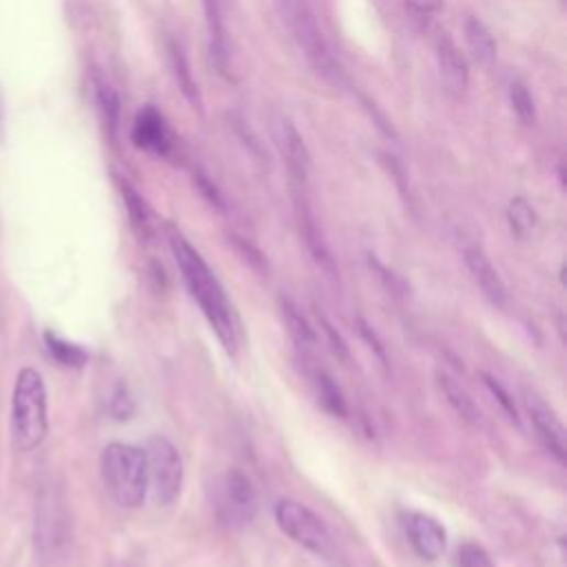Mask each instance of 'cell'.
<instances>
[{"instance_id": "obj_1", "label": "cell", "mask_w": 567, "mask_h": 567, "mask_svg": "<svg viewBox=\"0 0 567 567\" xmlns=\"http://www.w3.org/2000/svg\"><path fill=\"white\" fill-rule=\"evenodd\" d=\"M168 247L173 253V260L179 269L182 282L186 291L192 293L196 304L200 306L203 315L207 317L211 330L220 339L222 348L229 355L238 352L240 346V324L238 315L233 310V304L211 271V266L205 262V258L194 249V244L188 242L182 233L171 231L168 233Z\"/></svg>"}, {"instance_id": "obj_2", "label": "cell", "mask_w": 567, "mask_h": 567, "mask_svg": "<svg viewBox=\"0 0 567 567\" xmlns=\"http://www.w3.org/2000/svg\"><path fill=\"white\" fill-rule=\"evenodd\" d=\"M273 3L282 25L295 41L297 50L304 54L313 72L321 76L328 85L339 87L344 83L341 65L332 56L308 0H273Z\"/></svg>"}, {"instance_id": "obj_3", "label": "cell", "mask_w": 567, "mask_h": 567, "mask_svg": "<svg viewBox=\"0 0 567 567\" xmlns=\"http://www.w3.org/2000/svg\"><path fill=\"white\" fill-rule=\"evenodd\" d=\"M100 475L109 497L124 510H135L149 494L146 455L131 444L113 441L100 455Z\"/></svg>"}, {"instance_id": "obj_4", "label": "cell", "mask_w": 567, "mask_h": 567, "mask_svg": "<svg viewBox=\"0 0 567 567\" xmlns=\"http://www.w3.org/2000/svg\"><path fill=\"white\" fill-rule=\"evenodd\" d=\"M50 430L47 389L36 368H23L17 377L12 397V433L21 450H36Z\"/></svg>"}, {"instance_id": "obj_5", "label": "cell", "mask_w": 567, "mask_h": 567, "mask_svg": "<svg viewBox=\"0 0 567 567\" xmlns=\"http://www.w3.org/2000/svg\"><path fill=\"white\" fill-rule=\"evenodd\" d=\"M275 521H277V527L293 543L315 554L317 558L335 560L339 556V545L330 527L308 505L295 499H282L275 505Z\"/></svg>"}, {"instance_id": "obj_6", "label": "cell", "mask_w": 567, "mask_h": 567, "mask_svg": "<svg viewBox=\"0 0 567 567\" xmlns=\"http://www.w3.org/2000/svg\"><path fill=\"white\" fill-rule=\"evenodd\" d=\"M146 455L149 492L157 505H173L184 488V461L179 450L164 435H153L142 448Z\"/></svg>"}, {"instance_id": "obj_7", "label": "cell", "mask_w": 567, "mask_h": 567, "mask_svg": "<svg viewBox=\"0 0 567 567\" xmlns=\"http://www.w3.org/2000/svg\"><path fill=\"white\" fill-rule=\"evenodd\" d=\"M218 519L231 530H242L251 525L260 512L258 490L247 472L233 468L225 475L218 492Z\"/></svg>"}, {"instance_id": "obj_8", "label": "cell", "mask_w": 567, "mask_h": 567, "mask_svg": "<svg viewBox=\"0 0 567 567\" xmlns=\"http://www.w3.org/2000/svg\"><path fill=\"white\" fill-rule=\"evenodd\" d=\"M404 530L413 545V549L426 558L437 560L446 554L448 547V532L435 516L426 512H408L404 516Z\"/></svg>"}, {"instance_id": "obj_9", "label": "cell", "mask_w": 567, "mask_h": 567, "mask_svg": "<svg viewBox=\"0 0 567 567\" xmlns=\"http://www.w3.org/2000/svg\"><path fill=\"white\" fill-rule=\"evenodd\" d=\"M525 411L530 415V422L543 441L545 450L558 459L565 461V428L558 419V415L534 393H525Z\"/></svg>"}, {"instance_id": "obj_10", "label": "cell", "mask_w": 567, "mask_h": 567, "mask_svg": "<svg viewBox=\"0 0 567 567\" xmlns=\"http://www.w3.org/2000/svg\"><path fill=\"white\" fill-rule=\"evenodd\" d=\"M207 34H209V54L218 74L227 80H233V54L229 45V32L225 25L222 0H203Z\"/></svg>"}, {"instance_id": "obj_11", "label": "cell", "mask_w": 567, "mask_h": 567, "mask_svg": "<svg viewBox=\"0 0 567 567\" xmlns=\"http://www.w3.org/2000/svg\"><path fill=\"white\" fill-rule=\"evenodd\" d=\"M275 142L277 149L293 175V179L304 186L308 179V171H310V153L308 146L302 138V133L297 131V127L288 120V118H280L275 124Z\"/></svg>"}, {"instance_id": "obj_12", "label": "cell", "mask_w": 567, "mask_h": 567, "mask_svg": "<svg viewBox=\"0 0 567 567\" xmlns=\"http://www.w3.org/2000/svg\"><path fill=\"white\" fill-rule=\"evenodd\" d=\"M464 258H466V266H468L472 280L477 282V286L481 288L486 299L497 308H505L508 302H510L508 286L501 280L494 264L490 262V258L486 255V251L479 249V247H468Z\"/></svg>"}, {"instance_id": "obj_13", "label": "cell", "mask_w": 567, "mask_h": 567, "mask_svg": "<svg viewBox=\"0 0 567 567\" xmlns=\"http://www.w3.org/2000/svg\"><path fill=\"white\" fill-rule=\"evenodd\" d=\"M437 63H439V76L444 89L452 98H461L468 89L470 83V72H468V61L461 54V50L450 41L441 39L437 45Z\"/></svg>"}, {"instance_id": "obj_14", "label": "cell", "mask_w": 567, "mask_h": 567, "mask_svg": "<svg viewBox=\"0 0 567 567\" xmlns=\"http://www.w3.org/2000/svg\"><path fill=\"white\" fill-rule=\"evenodd\" d=\"M131 138L138 149H144L155 155H166L171 151V140L168 131L164 124V118L160 116L157 109L151 105L142 107L133 120V131Z\"/></svg>"}, {"instance_id": "obj_15", "label": "cell", "mask_w": 567, "mask_h": 567, "mask_svg": "<svg viewBox=\"0 0 567 567\" xmlns=\"http://www.w3.org/2000/svg\"><path fill=\"white\" fill-rule=\"evenodd\" d=\"M437 384L441 395L446 397L448 406L470 426H481L483 424V413L479 408V404L475 402V397L468 393V389L464 384H459L455 377L446 370H437Z\"/></svg>"}, {"instance_id": "obj_16", "label": "cell", "mask_w": 567, "mask_h": 567, "mask_svg": "<svg viewBox=\"0 0 567 567\" xmlns=\"http://www.w3.org/2000/svg\"><path fill=\"white\" fill-rule=\"evenodd\" d=\"M297 216H299V229H302V236H304V242H306V249L310 251L313 260L330 275H335V262L330 258V251L324 242V236L313 218V211L308 209V203L304 198H297Z\"/></svg>"}, {"instance_id": "obj_17", "label": "cell", "mask_w": 567, "mask_h": 567, "mask_svg": "<svg viewBox=\"0 0 567 567\" xmlns=\"http://www.w3.org/2000/svg\"><path fill=\"white\" fill-rule=\"evenodd\" d=\"M277 308H280V317L284 321L291 339L295 341V346L299 350H313L317 346V332L310 326V321L299 313V308L293 304V299L280 295Z\"/></svg>"}, {"instance_id": "obj_18", "label": "cell", "mask_w": 567, "mask_h": 567, "mask_svg": "<svg viewBox=\"0 0 567 567\" xmlns=\"http://www.w3.org/2000/svg\"><path fill=\"white\" fill-rule=\"evenodd\" d=\"M168 63H171V69H173V76H175V83H177L182 96L188 100V105H192L194 109L203 111L200 87H198V83L194 78L192 65H188L182 47L175 41H168Z\"/></svg>"}, {"instance_id": "obj_19", "label": "cell", "mask_w": 567, "mask_h": 567, "mask_svg": "<svg viewBox=\"0 0 567 567\" xmlns=\"http://www.w3.org/2000/svg\"><path fill=\"white\" fill-rule=\"evenodd\" d=\"M464 36H466V45L470 50L472 61L479 67L490 69L497 61V43H494L490 30L479 19H468L464 25Z\"/></svg>"}, {"instance_id": "obj_20", "label": "cell", "mask_w": 567, "mask_h": 567, "mask_svg": "<svg viewBox=\"0 0 567 567\" xmlns=\"http://www.w3.org/2000/svg\"><path fill=\"white\" fill-rule=\"evenodd\" d=\"M120 194H122V200H124V207H127L133 233L142 242H146L153 236V216H151L149 205L144 203V198L135 192V188L129 182H124V179H120Z\"/></svg>"}, {"instance_id": "obj_21", "label": "cell", "mask_w": 567, "mask_h": 567, "mask_svg": "<svg viewBox=\"0 0 567 567\" xmlns=\"http://www.w3.org/2000/svg\"><path fill=\"white\" fill-rule=\"evenodd\" d=\"M315 389H317L319 404H321V408L328 415H332L337 419H344L348 415L346 397H344L339 384L335 382V377L328 370H317V374H315Z\"/></svg>"}, {"instance_id": "obj_22", "label": "cell", "mask_w": 567, "mask_h": 567, "mask_svg": "<svg viewBox=\"0 0 567 567\" xmlns=\"http://www.w3.org/2000/svg\"><path fill=\"white\" fill-rule=\"evenodd\" d=\"M45 344H47V350L52 352V357L61 363V366H67V368H83L87 361H89V355L85 348L58 337L56 332L47 330L45 332Z\"/></svg>"}, {"instance_id": "obj_23", "label": "cell", "mask_w": 567, "mask_h": 567, "mask_svg": "<svg viewBox=\"0 0 567 567\" xmlns=\"http://www.w3.org/2000/svg\"><path fill=\"white\" fill-rule=\"evenodd\" d=\"M96 102H98V109L102 113L105 127L113 135L118 131V124H120V98H118L116 89L105 80H96Z\"/></svg>"}, {"instance_id": "obj_24", "label": "cell", "mask_w": 567, "mask_h": 567, "mask_svg": "<svg viewBox=\"0 0 567 567\" xmlns=\"http://www.w3.org/2000/svg\"><path fill=\"white\" fill-rule=\"evenodd\" d=\"M481 380H483L486 389L490 391V395L494 397V402L501 406V411H503V415L508 417V422H510L512 426H521L519 408H516V404H514L512 395L508 393V389H505L501 382H497L494 377H492V374H488V372H481Z\"/></svg>"}, {"instance_id": "obj_25", "label": "cell", "mask_w": 567, "mask_h": 567, "mask_svg": "<svg viewBox=\"0 0 567 567\" xmlns=\"http://www.w3.org/2000/svg\"><path fill=\"white\" fill-rule=\"evenodd\" d=\"M510 105L516 113V118L523 122V124H534L536 122V107H534V98L530 96V89L514 80L510 85Z\"/></svg>"}, {"instance_id": "obj_26", "label": "cell", "mask_w": 567, "mask_h": 567, "mask_svg": "<svg viewBox=\"0 0 567 567\" xmlns=\"http://www.w3.org/2000/svg\"><path fill=\"white\" fill-rule=\"evenodd\" d=\"M508 222L512 227V231L519 236V238H525L534 225H536V216H534V209L527 205V200L523 198H514L508 207Z\"/></svg>"}, {"instance_id": "obj_27", "label": "cell", "mask_w": 567, "mask_h": 567, "mask_svg": "<svg viewBox=\"0 0 567 567\" xmlns=\"http://www.w3.org/2000/svg\"><path fill=\"white\" fill-rule=\"evenodd\" d=\"M455 567H497V565L483 545L464 543L455 554Z\"/></svg>"}, {"instance_id": "obj_28", "label": "cell", "mask_w": 567, "mask_h": 567, "mask_svg": "<svg viewBox=\"0 0 567 567\" xmlns=\"http://www.w3.org/2000/svg\"><path fill=\"white\" fill-rule=\"evenodd\" d=\"M133 411H135V406H133V400H131V395H129L127 386H124V384H118V386H116V391H113V395H111L109 413L113 415V419H118V422H127V419H131Z\"/></svg>"}, {"instance_id": "obj_29", "label": "cell", "mask_w": 567, "mask_h": 567, "mask_svg": "<svg viewBox=\"0 0 567 567\" xmlns=\"http://www.w3.org/2000/svg\"><path fill=\"white\" fill-rule=\"evenodd\" d=\"M319 324H321V330H324V335H326V341H328L332 355H335L337 359H341V361H348V359H350V352H348L346 339L337 332V328H335L324 315H319Z\"/></svg>"}, {"instance_id": "obj_30", "label": "cell", "mask_w": 567, "mask_h": 567, "mask_svg": "<svg viewBox=\"0 0 567 567\" xmlns=\"http://www.w3.org/2000/svg\"><path fill=\"white\" fill-rule=\"evenodd\" d=\"M357 324H359V332H361L363 341L370 346V350L377 355V359H380L382 366L386 368V366H389V355H386V348H384L380 335H377V332L372 330V326H370L368 321H363V319H359Z\"/></svg>"}, {"instance_id": "obj_31", "label": "cell", "mask_w": 567, "mask_h": 567, "mask_svg": "<svg viewBox=\"0 0 567 567\" xmlns=\"http://www.w3.org/2000/svg\"><path fill=\"white\" fill-rule=\"evenodd\" d=\"M406 10L419 19H433L444 10V0H406Z\"/></svg>"}, {"instance_id": "obj_32", "label": "cell", "mask_w": 567, "mask_h": 567, "mask_svg": "<svg viewBox=\"0 0 567 567\" xmlns=\"http://www.w3.org/2000/svg\"><path fill=\"white\" fill-rule=\"evenodd\" d=\"M196 184H198V188L203 192V196H205L214 207L225 209V203H222V196H220V192H218V186H216L203 171L196 173Z\"/></svg>"}, {"instance_id": "obj_33", "label": "cell", "mask_w": 567, "mask_h": 567, "mask_svg": "<svg viewBox=\"0 0 567 567\" xmlns=\"http://www.w3.org/2000/svg\"><path fill=\"white\" fill-rule=\"evenodd\" d=\"M0 122H3V98H0Z\"/></svg>"}]
</instances>
